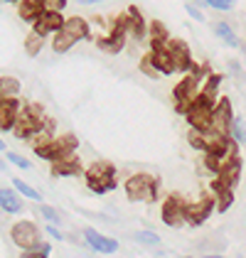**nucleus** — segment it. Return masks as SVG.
<instances>
[{"label": "nucleus", "mask_w": 246, "mask_h": 258, "mask_svg": "<svg viewBox=\"0 0 246 258\" xmlns=\"http://www.w3.org/2000/svg\"><path fill=\"white\" fill-rule=\"evenodd\" d=\"M126 197L131 202L153 204L158 199V177L150 172H136L126 179Z\"/></svg>", "instance_id": "nucleus-1"}, {"label": "nucleus", "mask_w": 246, "mask_h": 258, "mask_svg": "<svg viewBox=\"0 0 246 258\" xmlns=\"http://www.w3.org/2000/svg\"><path fill=\"white\" fill-rule=\"evenodd\" d=\"M84 177H86V184H89V189L91 192H96V195H103V192H111V189H116V167L111 165V162H94L86 172H84Z\"/></svg>", "instance_id": "nucleus-2"}, {"label": "nucleus", "mask_w": 246, "mask_h": 258, "mask_svg": "<svg viewBox=\"0 0 246 258\" xmlns=\"http://www.w3.org/2000/svg\"><path fill=\"white\" fill-rule=\"evenodd\" d=\"M200 89H202V81L192 74H187L175 89H172V101H175V111L177 113H187V108L195 103V99L200 96Z\"/></svg>", "instance_id": "nucleus-3"}, {"label": "nucleus", "mask_w": 246, "mask_h": 258, "mask_svg": "<svg viewBox=\"0 0 246 258\" xmlns=\"http://www.w3.org/2000/svg\"><path fill=\"white\" fill-rule=\"evenodd\" d=\"M212 212H217L214 195H212V192H205L197 202H187V207H184V221H187L190 226H200V224H205L207 219H209Z\"/></svg>", "instance_id": "nucleus-4"}, {"label": "nucleus", "mask_w": 246, "mask_h": 258, "mask_svg": "<svg viewBox=\"0 0 246 258\" xmlns=\"http://www.w3.org/2000/svg\"><path fill=\"white\" fill-rule=\"evenodd\" d=\"M184 118H187V123H190V128H192V131H197V133H207V131H212L214 106H209V103H205V101L195 99V103L187 108Z\"/></svg>", "instance_id": "nucleus-5"}, {"label": "nucleus", "mask_w": 246, "mask_h": 258, "mask_svg": "<svg viewBox=\"0 0 246 258\" xmlns=\"http://www.w3.org/2000/svg\"><path fill=\"white\" fill-rule=\"evenodd\" d=\"M74 150H77V138H74L72 133H64V136H57L49 145H44V148H40V150H35V155H37L40 160L54 162V160L64 158V155H69V153H74Z\"/></svg>", "instance_id": "nucleus-6"}, {"label": "nucleus", "mask_w": 246, "mask_h": 258, "mask_svg": "<svg viewBox=\"0 0 246 258\" xmlns=\"http://www.w3.org/2000/svg\"><path fill=\"white\" fill-rule=\"evenodd\" d=\"M10 236H13V243L22 248V251H35L40 246V229L32 224V221H18L13 229H10Z\"/></svg>", "instance_id": "nucleus-7"}, {"label": "nucleus", "mask_w": 246, "mask_h": 258, "mask_svg": "<svg viewBox=\"0 0 246 258\" xmlns=\"http://www.w3.org/2000/svg\"><path fill=\"white\" fill-rule=\"evenodd\" d=\"M126 35H128V15H118L113 27H111V32H108V37H101L96 44L106 52H111V54H118L123 49V44H126Z\"/></svg>", "instance_id": "nucleus-8"}, {"label": "nucleus", "mask_w": 246, "mask_h": 258, "mask_svg": "<svg viewBox=\"0 0 246 258\" xmlns=\"http://www.w3.org/2000/svg\"><path fill=\"white\" fill-rule=\"evenodd\" d=\"M184 207H187V202H184L180 195H170V197L163 202V209H160L163 224L172 226V229L187 224V221H184Z\"/></svg>", "instance_id": "nucleus-9"}, {"label": "nucleus", "mask_w": 246, "mask_h": 258, "mask_svg": "<svg viewBox=\"0 0 246 258\" xmlns=\"http://www.w3.org/2000/svg\"><path fill=\"white\" fill-rule=\"evenodd\" d=\"M234 108H231V101L222 96L214 106V118H212V131L219 133V136H229L231 131V123H234Z\"/></svg>", "instance_id": "nucleus-10"}, {"label": "nucleus", "mask_w": 246, "mask_h": 258, "mask_svg": "<svg viewBox=\"0 0 246 258\" xmlns=\"http://www.w3.org/2000/svg\"><path fill=\"white\" fill-rule=\"evenodd\" d=\"M167 52H170V57H172V61H175V72H184V74L192 72L195 61H192V52H190L187 42L170 40L167 42Z\"/></svg>", "instance_id": "nucleus-11"}, {"label": "nucleus", "mask_w": 246, "mask_h": 258, "mask_svg": "<svg viewBox=\"0 0 246 258\" xmlns=\"http://www.w3.org/2000/svg\"><path fill=\"white\" fill-rule=\"evenodd\" d=\"M32 25H35L32 32H37L40 37H44V35H57L61 27H64V18H61L59 13H49V10H44Z\"/></svg>", "instance_id": "nucleus-12"}, {"label": "nucleus", "mask_w": 246, "mask_h": 258, "mask_svg": "<svg viewBox=\"0 0 246 258\" xmlns=\"http://www.w3.org/2000/svg\"><path fill=\"white\" fill-rule=\"evenodd\" d=\"M84 241H86L94 251H99V253H116V251H118V241L103 236L96 229H84Z\"/></svg>", "instance_id": "nucleus-13"}, {"label": "nucleus", "mask_w": 246, "mask_h": 258, "mask_svg": "<svg viewBox=\"0 0 246 258\" xmlns=\"http://www.w3.org/2000/svg\"><path fill=\"white\" fill-rule=\"evenodd\" d=\"M52 175H57V177H77V175H82V165H79L77 155L69 153L64 158L54 160L52 162Z\"/></svg>", "instance_id": "nucleus-14"}, {"label": "nucleus", "mask_w": 246, "mask_h": 258, "mask_svg": "<svg viewBox=\"0 0 246 258\" xmlns=\"http://www.w3.org/2000/svg\"><path fill=\"white\" fill-rule=\"evenodd\" d=\"M209 192L214 195L217 212H226V209L234 204V189H231V187H226L224 182H219L217 177L212 179V187H209Z\"/></svg>", "instance_id": "nucleus-15"}, {"label": "nucleus", "mask_w": 246, "mask_h": 258, "mask_svg": "<svg viewBox=\"0 0 246 258\" xmlns=\"http://www.w3.org/2000/svg\"><path fill=\"white\" fill-rule=\"evenodd\" d=\"M148 57H150V61L155 64V69H158L163 77H167V74L175 72V61H172L170 52H167V44H165V47H150Z\"/></svg>", "instance_id": "nucleus-16"}, {"label": "nucleus", "mask_w": 246, "mask_h": 258, "mask_svg": "<svg viewBox=\"0 0 246 258\" xmlns=\"http://www.w3.org/2000/svg\"><path fill=\"white\" fill-rule=\"evenodd\" d=\"M128 35H133L138 42H143L148 37V25H145L143 15H141V10L136 5L128 8Z\"/></svg>", "instance_id": "nucleus-17"}, {"label": "nucleus", "mask_w": 246, "mask_h": 258, "mask_svg": "<svg viewBox=\"0 0 246 258\" xmlns=\"http://www.w3.org/2000/svg\"><path fill=\"white\" fill-rule=\"evenodd\" d=\"M217 179H219V182H224L226 187H231V189H234V187L239 184V179H241V158L229 160L224 167L219 170Z\"/></svg>", "instance_id": "nucleus-18"}, {"label": "nucleus", "mask_w": 246, "mask_h": 258, "mask_svg": "<svg viewBox=\"0 0 246 258\" xmlns=\"http://www.w3.org/2000/svg\"><path fill=\"white\" fill-rule=\"evenodd\" d=\"M18 116H20L18 101H0V131H13Z\"/></svg>", "instance_id": "nucleus-19"}, {"label": "nucleus", "mask_w": 246, "mask_h": 258, "mask_svg": "<svg viewBox=\"0 0 246 258\" xmlns=\"http://www.w3.org/2000/svg\"><path fill=\"white\" fill-rule=\"evenodd\" d=\"M0 209H3L5 214H20L22 212V202L15 189L0 187Z\"/></svg>", "instance_id": "nucleus-20"}, {"label": "nucleus", "mask_w": 246, "mask_h": 258, "mask_svg": "<svg viewBox=\"0 0 246 258\" xmlns=\"http://www.w3.org/2000/svg\"><path fill=\"white\" fill-rule=\"evenodd\" d=\"M67 35H72L77 42H82L89 37V25L84 18H69V20H64V27H61Z\"/></svg>", "instance_id": "nucleus-21"}, {"label": "nucleus", "mask_w": 246, "mask_h": 258, "mask_svg": "<svg viewBox=\"0 0 246 258\" xmlns=\"http://www.w3.org/2000/svg\"><path fill=\"white\" fill-rule=\"evenodd\" d=\"M18 5H20L18 15H20L25 22H35L42 15V13H44V8H42V0H20Z\"/></svg>", "instance_id": "nucleus-22"}, {"label": "nucleus", "mask_w": 246, "mask_h": 258, "mask_svg": "<svg viewBox=\"0 0 246 258\" xmlns=\"http://www.w3.org/2000/svg\"><path fill=\"white\" fill-rule=\"evenodd\" d=\"M148 40H150V47H165L172 37L167 35V27H165L163 22L155 20V22H150V27H148Z\"/></svg>", "instance_id": "nucleus-23"}, {"label": "nucleus", "mask_w": 246, "mask_h": 258, "mask_svg": "<svg viewBox=\"0 0 246 258\" xmlns=\"http://www.w3.org/2000/svg\"><path fill=\"white\" fill-rule=\"evenodd\" d=\"M20 81L15 77H0V101H18Z\"/></svg>", "instance_id": "nucleus-24"}, {"label": "nucleus", "mask_w": 246, "mask_h": 258, "mask_svg": "<svg viewBox=\"0 0 246 258\" xmlns=\"http://www.w3.org/2000/svg\"><path fill=\"white\" fill-rule=\"evenodd\" d=\"M214 35L224 42L226 47H239V44H241L239 37H236V32L231 30V25H226V22H217V25H214Z\"/></svg>", "instance_id": "nucleus-25"}, {"label": "nucleus", "mask_w": 246, "mask_h": 258, "mask_svg": "<svg viewBox=\"0 0 246 258\" xmlns=\"http://www.w3.org/2000/svg\"><path fill=\"white\" fill-rule=\"evenodd\" d=\"M77 44V40L72 37V35H67L64 30H59L57 35H54V42H52V49L57 52V54H64V52H69L72 47Z\"/></svg>", "instance_id": "nucleus-26"}, {"label": "nucleus", "mask_w": 246, "mask_h": 258, "mask_svg": "<svg viewBox=\"0 0 246 258\" xmlns=\"http://www.w3.org/2000/svg\"><path fill=\"white\" fill-rule=\"evenodd\" d=\"M13 189L15 192H20V195H25L27 199H32V202H42V195L32 187V184H27L25 179H20V177H15L13 179Z\"/></svg>", "instance_id": "nucleus-27"}, {"label": "nucleus", "mask_w": 246, "mask_h": 258, "mask_svg": "<svg viewBox=\"0 0 246 258\" xmlns=\"http://www.w3.org/2000/svg\"><path fill=\"white\" fill-rule=\"evenodd\" d=\"M42 44H44V37H40L37 32H30L27 37H25V52L30 54V57H37L42 49Z\"/></svg>", "instance_id": "nucleus-28"}, {"label": "nucleus", "mask_w": 246, "mask_h": 258, "mask_svg": "<svg viewBox=\"0 0 246 258\" xmlns=\"http://www.w3.org/2000/svg\"><path fill=\"white\" fill-rule=\"evenodd\" d=\"M229 138L236 140L239 145H244V143H246V123H244V118H234V123H231V131H229Z\"/></svg>", "instance_id": "nucleus-29"}, {"label": "nucleus", "mask_w": 246, "mask_h": 258, "mask_svg": "<svg viewBox=\"0 0 246 258\" xmlns=\"http://www.w3.org/2000/svg\"><path fill=\"white\" fill-rule=\"evenodd\" d=\"M133 238H136L138 243H145V246H160V236H158L155 231H136Z\"/></svg>", "instance_id": "nucleus-30"}, {"label": "nucleus", "mask_w": 246, "mask_h": 258, "mask_svg": "<svg viewBox=\"0 0 246 258\" xmlns=\"http://www.w3.org/2000/svg\"><path fill=\"white\" fill-rule=\"evenodd\" d=\"M141 72H143L145 77H150V79H160V77H163V74L155 69V64L150 61V57H148V54L141 59Z\"/></svg>", "instance_id": "nucleus-31"}, {"label": "nucleus", "mask_w": 246, "mask_h": 258, "mask_svg": "<svg viewBox=\"0 0 246 258\" xmlns=\"http://www.w3.org/2000/svg\"><path fill=\"white\" fill-rule=\"evenodd\" d=\"M40 214L44 217V221H47V224H59V214H57V209H52L49 204H42Z\"/></svg>", "instance_id": "nucleus-32"}, {"label": "nucleus", "mask_w": 246, "mask_h": 258, "mask_svg": "<svg viewBox=\"0 0 246 258\" xmlns=\"http://www.w3.org/2000/svg\"><path fill=\"white\" fill-rule=\"evenodd\" d=\"M5 158L10 160L15 167H20V170H30V167H32V162H30L27 158H22V155H18V153H8Z\"/></svg>", "instance_id": "nucleus-33"}, {"label": "nucleus", "mask_w": 246, "mask_h": 258, "mask_svg": "<svg viewBox=\"0 0 246 258\" xmlns=\"http://www.w3.org/2000/svg\"><path fill=\"white\" fill-rule=\"evenodd\" d=\"M209 8H214V10H222V13H226V10H234V0H205Z\"/></svg>", "instance_id": "nucleus-34"}, {"label": "nucleus", "mask_w": 246, "mask_h": 258, "mask_svg": "<svg viewBox=\"0 0 246 258\" xmlns=\"http://www.w3.org/2000/svg\"><path fill=\"white\" fill-rule=\"evenodd\" d=\"M64 5H67V0H42V8L49 13H59Z\"/></svg>", "instance_id": "nucleus-35"}, {"label": "nucleus", "mask_w": 246, "mask_h": 258, "mask_svg": "<svg viewBox=\"0 0 246 258\" xmlns=\"http://www.w3.org/2000/svg\"><path fill=\"white\" fill-rule=\"evenodd\" d=\"M44 231H47V236L54 238V241H64V234L57 229V224H47V226H44Z\"/></svg>", "instance_id": "nucleus-36"}, {"label": "nucleus", "mask_w": 246, "mask_h": 258, "mask_svg": "<svg viewBox=\"0 0 246 258\" xmlns=\"http://www.w3.org/2000/svg\"><path fill=\"white\" fill-rule=\"evenodd\" d=\"M187 15H190V18H192L195 22H205L202 10H200V8H195V5H187Z\"/></svg>", "instance_id": "nucleus-37"}, {"label": "nucleus", "mask_w": 246, "mask_h": 258, "mask_svg": "<svg viewBox=\"0 0 246 258\" xmlns=\"http://www.w3.org/2000/svg\"><path fill=\"white\" fill-rule=\"evenodd\" d=\"M35 253H37V256H42V258H49V253H52V246H49L47 241H42L40 246L35 248Z\"/></svg>", "instance_id": "nucleus-38"}, {"label": "nucleus", "mask_w": 246, "mask_h": 258, "mask_svg": "<svg viewBox=\"0 0 246 258\" xmlns=\"http://www.w3.org/2000/svg\"><path fill=\"white\" fill-rule=\"evenodd\" d=\"M79 5H99V3H103V0H77Z\"/></svg>", "instance_id": "nucleus-39"}, {"label": "nucleus", "mask_w": 246, "mask_h": 258, "mask_svg": "<svg viewBox=\"0 0 246 258\" xmlns=\"http://www.w3.org/2000/svg\"><path fill=\"white\" fill-rule=\"evenodd\" d=\"M22 258H42V256H37L35 251H25V253H22Z\"/></svg>", "instance_id": "nucleus-40"}, {"label": "nucleus", "mask_w": 246, "mask_h": 258, "mask_svg": "<svg viewBox=\"0 0 246 258\" xmlns=\"http://www.w3.org/2000/svg\"><path fill=\"white\" fill-rule=\"evenodd\" d=\"M0 172H5V160L0 158Z\"/></svg>", "instance_id": "nucleus-41"}, {"label": "nucleus", "mask_w": 246, "mask_h": 258, "mask_svg": "<svg viewBox=\"0 0 246 258\" xmlns=\"http://www.w3.org/2000/svg\"><path fill=\"white\" fill-rule=\"evenodd\" d=\"M3 150H5V140L0 138V153H3Z\"/></svg>", "instance_id": "nucleus-42"}, {"label": "nucleus", "mask_w": 246, "mask_h": 258, "mask_svg": "<svg viewBox=\"0 0 246 258\" xmlns=\"http://www.w3.org/2000/svg\"><path fill=\"white\" fill-rule=\"evenodd\" d=\"M205 258H224V256H217V253H212V256H205Z\"/></svg>", "instance_id": "nucleus-43"}, {"label": "nucleus", "mask_w": 246, "mask_h": 258, "mask_svg": "<svg viewBox=\"0 0 246 258\" xmlns=\"http://www.w3.org/2000/svg\"><path fill=\"white\" fill-rule=\"evenodd\" d=\"M5 3H20V0H5Z\"/></svg>", "instance_id": "nucleus-44"}, {"label": "nucleus", "mask_w": 246, "mask_h": 258, "mask_svg": "<svg viewBox=\"0 0 246 258\" xmlns=\"http://www.w3.org/2000/svg\"><path fill=\"white\" fill-rule=\"evenodd\" d=\"M182 258H192V256H182Z\"/></svg>", "instance_id": "nucleus-45"}, {"label": "nucleus", "mask_w": 246, "mask_h": 258, "mask_svg": "<svg viewBox=\"0 0 246 258\" xmlns=\"http://www.w3.org/2000/svg\"><path fill=\"white\" fill-rule=\"evenodd\" d=\"M236 258H244V256H236Z\"/></svg>", "instance_id": "nucleus-46"}]
</instances>
